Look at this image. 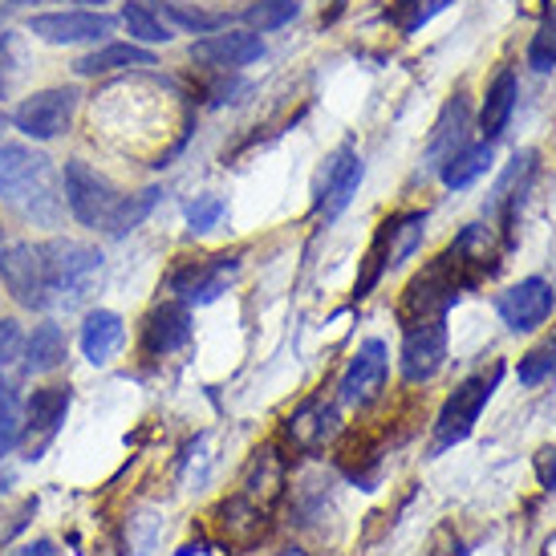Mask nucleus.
<instances>
[{
  "label": "nucleus",
  "instance_id": "nucleus-1",
  "mask_svg": "<svg viewBox=\"0 0 556 556\" xmlns=\"http://www.w3.org/2000/svg\"><path fill=\"white\" fill-rule=\"evenodd\" d=\"M0 200L41 228L62 224V195H58V170L41 151L21 142H0Z\"/></svg>",
  "mask_w": 556,
  "mask_h": 556
},
{
  "label": "nucleus",
  "instance_id": "nucleus-2",
  "mask_svg": "<svg viewBox=\"0 0 556 556\" xmlns=\"http://www.w3.org/2000/svg\"><path fill=\"white\" fill-rule=\"evenodd\" d=\"M476 280H483V273H479L476 264L455 248V240H451V244L443 248L422 273H415L410 285L402 289L399 321L410 329V325H422V321H431V317H443V313L459 301V293L471 289Z\"/></svg>",
  "mask_w": 556,
  "mask_h": 556
},
{
  "label": "nucleus",
  "instance_id": "nucleus-3",
  "mask_svg": "<svg viewBox=\"0 0 556 556\" xmlns=\"http://www.w3.org/2000/svg\"><path fill=\"white\" fill-rule=\"evenodd\" d=\"M422 232H427V212H394L390 219H382L370 240L366 264H362V277L354 285V301H366L374 293V285L382 280V273L399 268L422 244Z\"/></svg>",
  "mask_w": 556,
  "mask_h": 556
},
{
  "label": "nucleus",
  "instance_id": "nucleus-4",
  "mask_svg": "<svg viewBox=\"0 0 556 556\" xmlns=\"http://www.w3.org/2000/svg\"><path fill=\"white\" fill-rule=\"evenodd\" d=\"M500 378H504V366L495 362L492 370L476 374V378H467V382H459V387L451 390V399L443 402V410L434 418V451L455 447V443H464L467 434L476 431L479 415H483L488 399L500 387Z\"/></svg>",
  "mask_w": 556,
  "mask_h": 556
},
{
  "label": "nucleus",
  "instance_id": "nucleus-5",
  "mask_svg": "<svg viewBox=\"0 0 556 556\" xmlns=\"http://www.w3.org/2000/svg\"><path fill=\"white\" fill-rule=\"evenodd\" d=\"M0 280H4V289L13 293L16 305H25V309H46L49 301H53L46 248L41 244L21 240V244L0 248Z\"/></svg>",
  "mask_w": 556,
  "mask_h": 556
},
{
  "label": "nucleus",
  "instance_id": "nucleus-6",
  "mask_svg": "<svg viewBox=\"0 0 556 556\" xmlns=\"http://www.w3.org/2000/svg\"><path fill=\"white\" fill-rule=\"evenodd\" d=\"M49 264V289L62 296L65 305H78L102 277V252L78 240H53L46 244Z\"/></svg>",
  "mask_w": 556,
  "mask_h": 556
},
{
  "label": "nucleus",
  "instance_id": "nucleus-7",
  "mask_svg": "<svg viewBox=\"0 0 556 556\" xmlns=\"http://www.w3.org/2000/svg\"><path fill=\"white\" fill-rule=\"evenodd\" d=\"M74 110H78V90L70 86H53V90H37L33 98H25L13 114V126L33 142H49L65 135L74 123Z\"/></svg>",
  "mask_w": 556,
  "mask_h": 556
},
{
  "label": "nucleus",
  "instance_id": "nucleus-8",
  "mask_svg": "<svg viewBox=\"0 0 556 556\" xmlns=\"http://www.w3.org/2000/svg\"><path fill=\"white\" fill-rule=\"evenodd\" d=\"M65 203H70V212L78 224L86 228H102L106 216L114 212V203H118V191L110 184L106 175H98L90 163H81V159H70L65 163Z\"/></svg>",
  "mask_w": 556,
  "mask_h": 556
},
{
  "label": "nucleus",
  "instance_id": "nucleus-9",
  "mask_svg": "<svg viewBox=\"0 0 556 556\" xmlns=\"http://www.w3.org/2000/svg\"><path fill=\"white\" fill-rule=\"evenodd\" d=\"M236 264H240V252H219V256H200V261L184 256L167 273V289L179 293L184 301L207 305V301H216L224 293V285L236 273Z\"/></svg>",
  "mask_w": 556,
  "mask_h": 556
},
{
  "label": "nucleus",
  "instance_id": "nucleus-10",
  "mask_svg": "<svg viewBox=\"0 0 556 556\" xmlns=\"http://www.w3.org/2000/svg\"><path fill=\"white\" fill-rule=\"evenodd\" d=\"M447 362V321L443 317H431L422 325H410L406 338H402V378L418 387V382H431L434 374L443 370Z\"/></svg>",
  "mask_w": 556,
  "mask_h": 556
},
{
  "label": "nucleus",
  "instance_id": "nucleus-11",
  "mask_svg": "<svg viewBox=\"0 0 556 556\" xmlns=\"http://www.w3.org/2000/svg\"><path fill=\"white\" fill-rule=\"evenodd\" d=\"M362 175H366V167H362V159H357L354 147H341V151H333V155L325 159L321 175H317V187H313V195H317V200H313L317 216L338 219L341 212L350 207V200H354Z\"/></svg>",
  "mask_w": 556,
  "mask_h": 556
},
{
  "label": "nucleus",
  "instance_id": "nucleus-12",
  "mask_svg": "<svg viewBox=\"0 0 556 556\" xmlns=\"http://www.w3.org/2000/svg\"><path fill=\"white\" fill-rule=\"evenodd\" d=\"M387 370H390L387 345L378 338L362 341L357 354L350 357L345 374H341L338 399L345 402V406H370V402L382 394V387H387Z\"/></svg>",
  "mask_w": 556,
  "mask_h": 556
},
{
  "label": "nucleus",
  "instance_id": "nucleus-13",
  "mask_svg": "<svg viewBox=\"0 0 556 556\" xmlns=\"http://www.w3.org/2000/svg\"><path fill=\"white\" fill-rule=\"evenodd\" d=\"M556 309V289L544 277H528L520 285H511L508 293L495 301V313L500 321L508 325L511 333H528L553 317Z\"/></svg>",
  "mask_w": 556,
  "mask_h": 556
},
{
  "label": "nucleus",
  "instance_id": "nucleus-14",
  "mask_svg": "<svg viewBox=\"0 0 556 556\" xmlns=\"http://www.w3.org/2000/svg\"><path fill=\"white\" fill-rule=\"evenodd\" d=\"M114 16L98 9H74V13H41L29 21V33L49 46H81V41H102L114 33Z\"/></svg>",
  "mask_w": 556,
  "mask_h": 556
},
{
  "label": "nucleus",
  "instance_id": "nucleus-15",
  "mask_svg": "<svg viewBox=\"0 0 556 556\" xmlns=\"http://www.w3.org/2000/svg\"><path fill=\"white\" fill-rule=\"evenodd\" d=\"M191 341V313L179 301H167L159 309L147 313L142 321V354L147 357H167L175 350H184Z\"/></svg>",
  "mask_w": 556,
  "mask_h": 556
},
{
  "label": "nucleus",
  "instance_id": "nucleus-16",
  "mask_svg": "<svg viewBox=\"0 0 556 556\" xmlns=\"http://www.w3.org/2000/svg\"><path fill=\"white\" fill-rule=\"evenodd\" d=\"M338 431H341L338 406H333V402H325L321 394H313L309 402H301L293 415H289V422H285V434H289V443H293L296 451L325 447Z\"/></svg>",
  "mask_w": 556,
  "mask_h": 556
},
{
  "label": "nucleus",
  "instance_id": "nucleus-17",
  "mask_svg": "<svg viewBox=\"0 0 556 556\" xmlns=\"http://www.w3.org/2000/svg\"><path fill=\"white\" fill-rule=\"evenodd\" d=\"M264 41L256 33H216L207 41L191 46V62L207 65V70H244V65L261 62Z\"/></svg>",
  "mask_w": 556,
  "mask_h": 556
},
{
  "label": "nucleus",
  "instance_id": "nucleus-18",
  "mask_svg": "<svg viewBox=\"0 0 556 556\" xmlns=\"http://www.w3.org/2000/svg\"><path fill=\"white\" fill-rule=\"evenodd\" d=\"M268 516H273V511L248 504L244 495L236 492L232 500H224L216 511L219 541L228 544V548H256V544L264 541V532H268Z\"/></svg>",
  "mask_w": 556,
  "mask_h": 556
},
{
  "label": "nucleus",
  "instance_id": "nucleus-19",
  "mask_svg": "<svg viewBox=\"0 0 556 556\" xmlns=\"http://www.w3.org/2000/svg\"><path fill=\"white\" fill-rule=\"evenodd\" d=\"M280 492H285V459H280L277 447H264L252 455V464L244 471V483H240V495L256 508L273 511L277 508Z\"/></svg>",
  "mask_w": 556,
  "mask_h": 556
},
{
  "label": "nucleus",
  "instance_id": "nucleus-20",
  "mask_svg": "<svg viewBox=\"0 0 556 556\" xmlns=\"http://www.w3.org/2000/svg\"><path fill=\"white\" fill-rule=\"evenodd\" d=\"M467 126H471V106H467L464 93H455L443 110V118L434 123V135H431V147H427V167H443L455 151H464L467 147Z\"/></svg>",
  "mask_w": 556,
  "mask_h": 556
},
{
  "label": "nucleus",
  "instance_id": "nucleus-21",
  "mask_svg": "<svg viewBox=\"0 0 556 556\" xmlns=\"http://www.w3.org/2000/svg\"><path fill=\"white\" fill-rule=\"evenodd\" d=\"M123 341H126V325L118 313H110V309L86 313V321H81V354L90 357L93 366L114 362L118 350H123Z\"/></svg>",
  "mask_w": 556,
  "mask_h": 556
},
{
  "label": "nucleus",
  "instance_id": "nucleus-22",
  "mask_svg": "<svg viewBox=\"0 0 556 556\" xmlns=\"http://www.w3.org/2000/svg\"><path fill=\"white\" fill-rule=\"evenodd\" d=\"M142 65H155V53H147L135 41H114V46H102L86 53L74 70L81 78H102V74H118V70H142Z\"/></svg>",
  "mask_w": 556,
  "mask_h": 556
},
{
  "label": "nucleus",
  "instance_id": "nucleus-23",
  "mask_svg": "<svg viewBox=\"0 0 556 556\" xmlns=\"http://www.w3.org/2000/svg\"><path fill=\"white\" fill-rule=\"evenodd\" d=\"M511 110H516V74L511 70H500L495 81L483 93V110H479V130H483V142H495L508 126Z\"/></svg>",
  "mask_w": 556,
  "mask_h": 556
},
{
  "label": "nucleus",
  "instance_id": "nucleus-24",
  "mask_svg": "<svg viewBox=\"0 0 556 556\" xmlns=\"http://www.w3.org/2000/svg\"><path fill=\"white\" fill-rule=\"evenodd\" d=\"M70 402H74V390L70 387L33 390L29 406H25V434H41V439H49V434L62 427Z\"/></svg>",
  "mask_w": 556,
  "mask_h": 556
},
{
  "label": "nucleus",
  "instance_id": "nucleus-25",
  "mask_svg": "<svg viewBox=\"0 0 556 556\" xmlns=\"http://www.w3.org/2000/svg\"><path fill=\"white\" fill-rule=\"evenodd\" d=\"M65 362V338L53 321H41L33 329V338H25V370L29 374H49Z\"/></svg>",
  "mask_w": 556,
  "mask_h": 556
},
{
  "label": "nucleus",
  "instance_id": "nucleus-26",
  "mask_svg": "<svg viewBox=\"0 0 556 556\" xmlns=\"http://www.w3.org/2000/svg\"><path fill=\"white\" fill-rule=\"evenodd\" d=\"M492 142H467L464 151H455V155L439 167V175H443V184L455 187V191H464V187H471L483 175V170L492 167Z\"/></svg>",
  "mask_w": 556,
  "mask_h": 556
},
{
  "label": "nucleus",
  "instance_id": "nucleus-27",
  "mask_svg": "<svg viewBox=\"0 0 556 556\" xmlns=\"http://www.w3.org/2000/svg\"><path fill=\"white\" fill-rule=\"evenodd\" d=\"M159 187H147V191H139V195H118V203H114V212L106 216V224H102V232L114 236V240H123V236H130L135 228H139L142 219L155 212L159 203Z\"/></svg>",
  "mask_w": 556,
  "mask_h": 556
},
{
  "label": "nucleus",
  "instance_id": "nucleus-28",
  "mask_svg": "<svg viewBox=\"0 0 556 556\" xmlns=\"http://www.w3.org/2000/svg\"><path fill=\"white\" fill-rule=\"evenodd\" d=\"M455 0H390L387 9V21L394 25L399 33H418L427 21H434V16L443 13V9H451Z\"/></svg>",
  "mask_w": 556,
  "mask_h": 556
},
{
  "label": "nucleus",
  "instance_id": "nucleus-29",
  "mask_svg": "<svg viewBox=\"0 0 556 556\" xmlns=\"http://www.w3.org/2000/svg\"><path fill=\"white\" fill-rule=\"evenodd\" d=\"M123 25L130 29V37H135V41H147V46H167L170 37H175V33H170L167 25H163V21H159L147 4H142V0H126V4H123Z\"/></svg>",
  "mask_w": 556,
  "mask_h": 556
},
{
  "label": "nucleus",
  "instance_id": "nucleus-30",
  "mask_svg": "<svg viewBox=\"0 0 556 556\" xmlns=\"http://www.w3.org/2000/svg\"><path fill=\"white\" fill-rule=\"evenodd\" d=\"M516 374H520V382H525V387H541V382L556 378V325H553V333H548L541 345H532V350L520 357Z\"/></svg>",
  "mask_w": 556,
  "mask_h": 556
},
{
  "label": "nucleus",
  "instance_id": "nucleus-31",
  "mask_svg": "<svg viewBox=\"0 0 556 556\" xmlns=\"http://www.w3.org/2000/svg\"><path fill=\"white\" fill-rule=\"evenodd\" d=\"M21 434H25L21 399H16V390L0 378V455H4V451H13L16 443H21Z\"/></svg>",
  "mask_w": 556,
  "mask_h": 556
},
{
  "label": "nucleus",
  "instance_id": "nucleus-32",
  "mask_svg": "<svg viewBox=\"0 0 556 556\" xmlns=\"http://www.w3.org/2000/svg\"><path fill=\"white\" fill-rule=\"evenodd\" d=\"M528 65H532V70H541V74L556 70V4L544 9L541 29H536L532 46H528Z\"/></svg>",
  "mask_w": 556,
  "mask_h": 556
},
{
  "label": "nucleus",
  "instance_id": "nucleus-33",
  "mask_svg": "<svg viewBox=\"0 0 556 556\" xmlns=\"http://www.w3.org/2000/svg\"><path fill=\"white\" fill-rule=\"evenodd\" d=\"M296 13H301L296 0H261V4L248 9V25L256 33H277L280 25H289Z\"/></svg>",
  "mask_w": 556,
  "mask_h": 556
},
{
  "label": "nucleus",
  "instance_id": "nucleus-34",
  "mask_svg": "<svg viewBox=\"0 0 556 556\" xmlns=\"http://www.w3.org/2000/svg\"><path fill=\"white\" fill-rule=\"evenodd\" d=\"M219 216H224V200H216V195H200V200L187 207V224H191V232H207V228H216Z\"/></svg>",
  "mask_w": 556,
  "mask_h": 556
},
{
  "label": "nucleus",
  "instance_id": "nucleus-35",
  "mask_svg": "<svg viewBox=\"0 0 556 556\" xmlns=\"http://www.w3.org/2000/svg\"><path fill=\"white\" fill-rule=\"evenodd\" d=\"M21 350H25V333H21V325H16L13 317H0V366L16 362Z\"/></svg>",
  "mask_w": 556,
  "mask_h": 556
},
{
  "label": "nucleus",
  "instance_id": "nucleus-36",
  "mask_svg": "<svg viewBox=\"0 0 556 556\" xmlns=\"http://www.w3.org/2000/svg\"><path fill=\"white\" fill-rule=\"evenodd\" d=\"M167 13H170V21H175V25H184V29H200V33H207V29H216V25H219L216 16L195 13V9H184V4H167Z\"/></svg>",
  "mask_w": 556,
  "mask_h": 556
},
{
  "label": "nucleus",
  "instance_id": "nucleus-37",
  "mask_svg": "<svg viewBox=\"0 0 556 556\" xmlns=\"http://www.w3.org/2000/svg\"><path fill=\"white\" fill-rule=\"evenodd\" d=\"M532 467H536V479H541L544 492H556V447H541V451H536Z\"/></svg>",
  "mask_w": 556,
  "mask_h": 556
},
{
  "label": "nucleus",
  "instance_id": "nucleus-38",
  "mask_svg": "<svg viewBox=\"0 0 556 556\" xmlns=\"http://www.w3.org/2000/svg\"><path fill=\"white\" fill-rule=\"evenodd\" d=\"M13 86V37H0V102L9 98Z\"/></svg>",
  "mask_w": 556,
  "mask_h": 556
},
{
  "label": "nucleus",
  "instance_id": "nucleus-39",
  "mask_svg": "<svg viewBox=\"0 0 556 556\" xmlns=\"http://www.w3.org/2000/svg\"><path fill=\"white\" fill-rule=\"evenodd\" d=\"M13 556H62L58 548L49 541H41V544H29V548H21V553H13Z\"/></svg>",
  "mask_w": 556,
  "mask_h": 556
},
{
  "label": "nucleus",
  "instance_id": "nucleus-40",
  "mask_svg": "<svg viewBox=\"0 0 556 556\" xmlns=\"http://www.w3.org/2000/svg\"><path fill=\"white\" fill-rule=\"evenodd\" d=\"M280 556H305V553H301V548H285Z\"/></svg>",
  "mask_w": 556,
  "mask_h": 556
},
{
  "label": "nucleus",
  "instance_id": "nucleus-41",
  "mask_svg": "<svg viewBox=\"0 0 556 556\" xmlns=\"http://www.w3.org/2000/svg\"><path fill=\"white\" fill-rule=\"evenodd\" d=\"M13 4H46V0H13Z\"/></svg>",
  "mask_w": 556,
  "mask_h": 556
},
{
  "label": "nucleus",
  "instance_id": "nucleus-42",
  "mask_svg": "<svg viewBox=\"0 0 556 556\" xmlns=\"http://www.w3.org/2000/svg\"><path fill=\"white\" fill-rule=\"evenodd\" d=\"M0 126H4V114H0Z\"/></svg>",
  "mask_w": 556,
  "mask_h": 556
},
{
  "label": "nucleus",
  "instance_id": "nucleus-43",
  "mask_svg": "<svg viewBox=\"0 0 556 556\" xmlns=\"http://www.w3.org/2000/svg\"><path fill=\"white\" fill-rule=\"evenodd\" d=\"M90 4H102V0H90Z\"/></svg>",
  "mask_w": 556,
  "mask_h": 556
}]
</instances>
